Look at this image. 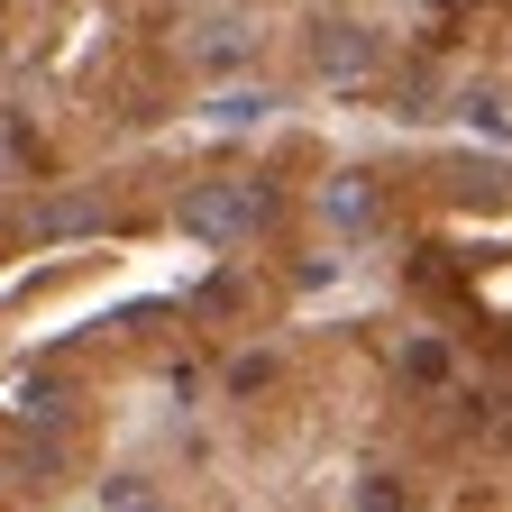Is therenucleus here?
<instances>
[{
    "mask_svg": "<svg viewBox=\"0 0 512 512\" xmlns=\"http://www.w3.org/2000/svg\"><path fill=\"white\" fill-rule=\"evenodd\" d=\"M275 220V192L266 183H247V174H220V183H192L183 192V229L192 238H211V247H238Z\"/></svg>",
    "mask_w": 512,
    "mask_h": 512,
    "instance_id": "obj_1",
    "label": "nucleus"
},
{
    "mask_svg": "<svg viewBox=\"0 0 512 512\" xmlns=\"http://www.w3.org/2000/svg\"><path fill=\"white\" fill-rule=\"evenodd\" d=\"M183 55L202 64V74H238V64L256 55V19H247V10H202V19H192V37H183Z\"/></svg>",
    "mask_w": 512,
    "mask_h": 512,
    "instance_id": "obj_2",
    "label": "nucleus"
},
{
    "mask_svg": "<svg viewBox=\"0 0 512 512\" xmlns=\"http://www.w3.org/2000/svg\"><path fill=\"white\" fill-rule=\"evenodd\" d=\"M311 64H320L330 83H366L375 64H384V46H375V28H357V19H330V28L311 37Z\"/></svg>",
    "mask_w": 512,
    "mask_h": 512,
    "instance_id": "obj_3",
    "label": "nucleus"
},
{
    "mask_svg": "<svg viewBox=\"0 0 512 512\" xmlns=\"http://www.w3.org/2000/svg\"><path fill=\"white\" fill-rule=\"evenodd\" d=\"M375 174H330V183H320V220H330V229H348V238H366L375 229Z\"/></svg>",
    "mask_w": 512,
    "mask_h": 512,
    "instance_id": "obj_4",
    "label": "nucleus"
},
{
    "mask_svg": "<svg viewBox=\"0 0 512 512\" xmlns=\"http://www.w3.org/2000/svg\"><path fill=\"white\" fill-rule=\"evenodd\" d=\"M83 229H101V192H46L28 211V238H83Z\"/></svg>",
    "mask_w": 512,
    "mask_h": 512,
    "instance_id": "obj_5",
    "label": "nucleus"
},
{
    "mask_svg": "<svg viewBox=\"0 0 512 512\" xmlns=\"http://www.w3.org/2000/svg\"><path fill=\"white\" fill-rule=\"evenodd\" d=\"M247 293H256V284H247V266H229V275H211V284H202V302H192V311H202V320H229V311H247Z\"/></svg>",
    "mask_w": 512,
    "mask_h": 512,
    "instance_id": "obj_6",
    "label": "nucleus"
},
{
    "mask_svg": "<svg viewBox=\"0 0 512 512\" xmlns=\"http://www.w3.org/2000/svg\"><path fill=\"white\" fill-rule=\"evenodd\" d=\"M266 110H275V92H266V83H256V92H220V101H211V119H220V128H256Z\"/></svg>",
    "mask_w": 512,
    "mask_h": 512,
    "instance_id": "obj_7",
    "label": "nucleus"
},
{
    "mask_svg": "<svg viewBox=\"0 0 512 512\" xmlns=\"http://www.w3.org/2000/svg\"><path fill=\"white\" fill-rule=\"evenodd\" d=\"M266 375H275V357H238V366H229V394H256Z\"/></svg>",
    "mask_w": 512,
    "mask_h": 512,
    "instance_id": "obj_8",
    "label": "nucleus"
},
{
    "mask_svg": "<svg viewBox=\"0 0 512 512\" xmlns=\"http://www.w3.org/2000/svg\"><path fill=\"white\" fill-rule=\"evenodd\" d=\"M19 174H28V147L10 138V128H0V183H19Z\"/></svg>",
    "mask_w": 512,
    "mask_h": 512,
    "instance_id": "obj_9",
    "label": "nucleus"
}]
</instances>
